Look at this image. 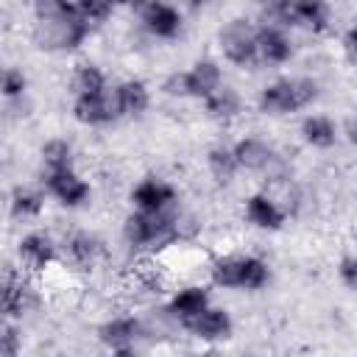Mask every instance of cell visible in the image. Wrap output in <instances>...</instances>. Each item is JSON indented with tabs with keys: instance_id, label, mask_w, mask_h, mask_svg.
I'll return each instance as SVG.
<instances>
[{
	"instance_id": "obj_1",
	"label": "cell",
	"mask_w": 357,
	"mask_h": 357,
	"mask_svg": "<svg viewBox=\"0 0 357 357\" xmlns=\"http://www.w3.org/2000/svg\"><path fill=\"white\" fill-rule=\"evenodd\" d=\"M89 33V20L81 11H73L59 20H36V42L39 47L50 50H70L78 47Z\"/></svg>"
},
{
	"instance_id": "obj_2",
	"label": "cell",
	"mask_w": 357,
	"mask_h": 357,
	"mask_svg": "<svg viewBox=\"0 0 357 357\" xmlns=\"http://www.w3.org/2000/svg\"><path fill=\"white\" fill-rule=\"evenodd\" d=\"M315 95H318V86L310 78L276 81L259 92V109L271 112V114H284V112H296V109L312 103Z\"/></svg>"
},
{
	"instance_id": "obj_3",
	"label": "cell",
	"mask_w": 357,
	"mask_h": 357,
	"mask_svg": "<svg viewBox=\"0 0 357 357\" xmlns=\"http://www.w3.org/2000/svg\"><path fill=\"white\" fill-rule=\"evenodd\" d=\"M212 282L220 287L259 290L268 282V265L257 257H229L212 265Z\"/></svg>"
},
{
	"instance_id": "obj_4",
	"label": "cell",
	"mask_w": 357,
	"mask_h": 357,
	"mask_svg": "<svg viewBox=\"0 0 357 357\" xmlns=\"http://www.w3.org/2000/svg\"><path fill=\"white\" fill-rule=\"evenodd\" d=\"M273 14L284 25H307L312 31H326L329 8L324 0H271Z\"/></svg>"
},
{
	"instance_id": "obj_5",
	"label": "cell",
	"mask_w": 357,
	"mask_h": 357,
	"mask_svg": "<svg viewBox=\"0 0 357 357\" xmlns=\"http://www.w3.org/2000/svg\"><path fill=\"white\" fill-rule=\"evenodd\" d=\"M234 159L240 167L245 170H254V173H265L268 178H276V176H284V165L282 159L273 153L271 145H265L262 139L257 137H245L234 145Z\"/></svg>"
},
{
	"instance_id": "obj_6",
	"label": "cell",
	"mask_w": 357,
	"mask_h": 357,
	"mask_svg": "<svg viewBox=\"0 0 357 357\" xmlns=\"http://www.w3.org/2000/svg\"><path fill=\"white\" fill-rule=\"evenodd\" d=\"M220 50L234 64H248L257 56V31L248 20H231L220 31Z\"/></svg>"
},
{
	"instance_id": "obj_7",
	"label": "cell",
	"mask_w": 357,
	"mask_h": 357,
	"mask_svg": "<svg viewBox=\"0 0 357 357\" xmlns=\"http://www.w3.org/2000/svg\"><path fill=\"white\" fill-rule=\"evenodd\" d=\"M134 14L145 22V28L156 36H176L181 28V17L173 6L162 3V0H131Z\"/></svg>"
},
{
	"instance_id": "obj_8",
	"label": "cell",
	"mask_w": 357,
	"mask_h": 357,
	"mask_svg": "<svg viewBox=\"0 0 357 357\" xmlns=\"http://www.w3.org/2000/svg\"><path fill=\"white\" fill-rule=\"evenodd\" d=\"M75 117L81 123H89V126H98V123H109L114 120L120 112V103H117V92H89V95H78L75 98V106H73Z\"/></svg>"
},
{
	"instance_id": "obj_9",
	"label": "cell",
	"mask_w": 357,
	"mask_h": 357,
	"mask_svg": "<svg viewBox=\"0 0 357 357\" xmlns=\"http://www.w3.org/2000/svg\"><path fill=\"white\" fill-rule=\"evenodd\" d=\"M181 326L190 329V332H192L195 337H201V340H220V337H229V332H231V318H229L226 310H218V307H209V304H206L201 312L184 318Z\"/></svg>"
},
{
	"instance_id": "obj_10",
	"label": "cell",
	"mask_w": 357,
	"mask_h": 357,
	"mask_svg": "<svg viewBox=\"0 0 357 357\" xmlns=\"http://www.w3.org/2000/svg\"><path fill=\"white\" fill-rule=\"evenodd\" d=\"M45 181H47V190H50L64 206H78V204H84L86 195H89V184H86L84 178H78L70 167H67V170H50Z\"/></svg>"
},
{
	"instance_id": "obj_11",
	"label": "cell",
	"mask_w": 357,
	"mask_h": 357,
	"mask_svg": "<svg viewBox=\"0 0 357 357\" xmlns=\"http://www.w3.org/2000/svg\"><path fill=\"white\" fill-rule=\"evenodd\" d=\"M176 192L170 184H165L162 178H145L134 187L131 192V201L137 204V209L142 212H156V209H167L173 204Z\"/></svg>"
},
{
	"instance_id": "obj_12",
	"label": "cell",
	"mask_w": 357,
	"mask_h": 357,
	"mask_svg": "<svg viewBox=\"0 0 357 357\" xmlns=\"http://www.w3.org/2000/svg\"><path fill=\"white\" fill-rule=\"evenodd\" d=\"M257 53L262 56V61L282 64V61L290 59V42L279 28L265 25V28L257 31Z\"/></svg>"
},
{
	"instance_id": "obj_13",
	"label": "cell",
	"mask_w": 357,
	"mask_h": 357,
	"mask_svg": "<svg viewBox=\"0 0 357 357\" xmlns=\"http://www.w3.org/2000/svg\"><path fill=\"white\" fill-rule=\"evenodd\" d=\"M137 335H139V324L134 318H114L100 326V340L114 351H128Z\"/></svg>"
},
{
	"instance_id": "obj_14",
	"label": "cell",
	"mask_w": 357,
	"mask_h": 357,
	"mask_svg": "<svg viewBox=\"0 0 357 357\" xmlns=\"http://www.w3.org/2000/svg\"><path fill=\"white\" fill-rule=\"evenodd\" d=\"M28 307H31V290H28V284L14 271H6V282H3V312L14 318V315H22Z\"/></svg>"
},
{
	"instance_id": "obj_15",
	"label": "cell",
	"mask_w": 357,
	"mask_h": 357,
	"mask_svg": "<svg viewBox=\"0 0 357 357\" xmlns=\"http://www.w3.org/2000/svg\"><path fill=\"white\" fill-rule=\"evenodd\" d=\"M245 215L259 229H279L284 220V212L268 198V195H251L245 204Z\"/></svg>"
},
{
	"instance_id": "obj_16",
	"label": "cell",
	"mask_w": 357,
	"mask_h": 357,
	"mask_svg": "<svg viewBox=\"0 0 357 357\" xmlns=\"http://www.w3.org/2000/svg\"><path fill=\"white\" fill-rule=\"evenodd\" d=\"M20 259H22V265L31 268V271L47 268V262L53 259V245H50V240H47L45 234H28V237H22V243H20Z\"/></svg>"
},
{
	"instance_id": "obj_17",
	"label": "cell",
	"mask_w": 357,
	"mask_h": 357,
	"mask_svg": "<svg viewBox=\"0 0 357 357\" xmlns=\"http://www.w3.org/2000/svg\"><path fill=\"white\" fill-rule=\"evenodd\" d=\"M223 84H220V67L215 64V61H198L192 70H190V89H192V95L195 98H209L215 89H220Z\"/></svg>"
},
{
	"instance_id": "obj_18",
	"label": "cell",
	"mask_w": 357,
	"mask_h": 357,
	"mask_svg": "<svg viewBox=\"0 0 357 357\" xmlns=\"http://www.w3.org/2000/svg\"><path fill=\"white\" fill-rule=\"evenodd\" d=\"M206 301H209V298H206V290H204V287H184V290H178V293L173 296V301L167 304V312L176 315L178 321H184V318L201 312V310L206 307Z\"/></svg>"
},
{
	"instance_id": "obj_19",
	"label": "cell",
	"mask_w": 357,
	"mask_h": 357,
	"mask_svg": "<svg viewBox=\"0 0 357 357\" xmlns=\"http://www.w3.org/2000/svg\"><path fill=\"white\" fill-rule=\"evenodd\" d=\"M301 134H304V139L310 142V145H315V148H329V145H335V123L329 120V117H324V114H312V117H307L304 123H301Z\"/></svg>"
},
{
	"instance_id": "obj_20",
	"label": "cell",
	"mask_w": 357,
	"mask_h": 357,
	"mask_svg": "<svg viewBox=\"0 0 357 357\" xmlns=\"http://www.w3.org/2000/svg\"><path fill=\"white\" fill-rule=\"evenodd\" d=\"M117 103L123 114H139L148 106V89L142 81H123L117 89Z\"/></svg>"
},
{
	"instance_id": "obj_21",
	"label": "cell",
	"mask_w": 357,
	"mask_h": 357,
	"mask_svg": "<svg viewBox=\"0 0 357 357\" xmlns=\"http://www.w3.org/2000/svg\"><path fill=\"white\" fill-rule=\"evenodd\" d=\"M206 112H209V117H215V120H229V117H234V114L240 112V98H237V92L229 89V86L215 89V92L206 98Z\"/></svg>"
},
{
	"instance_id": "obj_22",
	"label": "cell",
	"mask_w": 357,
	"mask_h": 357,
	"mask_svg": "<svg viewBox=\"0 0 357 357\" xmlns=\"http://www.w3.org/2000/svg\"><path fill=\"white\" fill-rule=\"evenodd\" d=\"M67 251H70V257H73L78 265H92V262L100 257L103 245H100L98 237H92V234H86V231H78V234H73V237L67 240Z\"/></svg>"
},
{
	"instance_id": "obj_23",
	"label": "cell",
	"mask_w": 357,
	"mask_h": 357,
	"mask_svg": "<svg viewBox=\"0 0 357 357\" xmlns=\"http://www.w3.org/2000/svg\"><path fill=\"white\" fill-rule=\"evenodd\" d=\"M206 162H209V170H212L218 184H229L234 178V170L240 167L234 159V151H226V148H212Z\"/></svg>"
},
{
	"instance_id": "obj_24",
	"label": "cell",
	"mask_w": 357,
	"mask_h": 357,
	"mask_svg": "<svg viewBox=\"0 0 357 357\" xmlns=\"http://www.w3.org/2000/svg\"><path fill=\"white\" fill-rule=\"evenodd\" d=\"M73 86H75V95H89V92H103L106 81H103V73L95 64H81L75 70Z\"/></svg>"
},
{
	"instance_id": "obj_25",
	"label": "cell",
	"mask_w": 357,
	"mask_h": 357,
	"mask_svg": "<svg viewBox=\"0 0 357 357\" xmlns=\"http://www.w3.org/2000/svg\"><path fill=\"white\" fill-rule=\"evenodd\" d=\"M42 159L47 165V173L50 170H67L70 162H73V151H70V145L64 139H50L42 148Z\"/></svg>"
},
{
	"instance_id": "obj_26",
	"label": "cell",
	"mask_w": 357,
	"mask_h": 357,
	"mask_svg": "<svg viewBox=\"0 0 357 357\" xmlns=\"http://www.w3.org/2000/svg\"><path fill=\"white\" fill-rule=\"evenodd\" d=\"M11 209L14 215L20 218H31V215H39L42 212V195L33 192V190H14V198H11Z\"/></svg>"
},
{
	"instance_id": "obj_27",
	"label": "cell",
	"mask_w": 357,
	"mask_h": 357,
	"mask_svg": "<svg viewBox=\"0 0 357 357\" xmlns=\"http://www.w3.org/2000/svg\"><path fill=\"white\" fill-rule=\"evenodd\" d=\"M33 11L36 20H59L78 11V6H73L70 0H33Z\"/></svg>"
},
{
	"instance_id": "obj_28",
	"label": "cell",
	"mask_w": 357,
	"mask_h": 357,
	"mask_svg": "<svg viewBox=\"0 0 357 357\" xmlns=\"http://www.w3.org/2000/svg\"><path fill=\"white\" fill-rule=\"evenodd\" d=\"M78 11L86 17V20H103L112 14V8L117 6L114 0H75Z\"/></svg>"
},
{
	"instance_id": "obj_29",
	"label": "cell",
	"mask_w": 357,
	"mask_h": 357,
	"mask_svg": "<svg viewBox=\"0 0 357 357\" xmlns=\"http://www.w3.org/2000/svg\"><path fill=\"white\" fill-rule=\"evenodd\" d=\"M22 92H25V75H22V70L8 67L6 75H3V95L6 98H20Z\"/></svg>"
},
{
	"instance_id": "obj_30",
	"label": "cell",
	"mask_w": 357,
	"mask_h": 357,
	"mask_svg": "<svg viewBox=\"0 0 357 357\" xmlns=\"http://www.w3.org/2000/svg\"><path fill=\"white\" fill-rule=\"evenodd\" d=\"M162 89L167 95H178V98L192 95V89H190V73H173V75H167L165 84H162Z\"/></svg>"
},
{
	"instance_id": "obj_31",
	"label": "cell",
	"mask_w": 357,
	"mask_h": 357,
	"mask_svg": "<svg viewBox=\"0 0 357 357\" xmlns=\"http://www.w3.org/2000/svg\"><path fill=\"white\" fill-rule=\"evenodd\" d=\"M337 273H340V279H343L346 287L357 290V257H346V259H340Z\"/></svg>"
},
{
	"instance_id": "obj_32",
	"label": "cell",
	"mask_w": 357,
	"mask_h": 357,
	"mask_svg": "<svg viewBox=\"0 0 357 357\" xmlns=\"http://www.w3.org/2000/svg\"><path fill=\"white\" fill-rule=\"evenodd\" d=\"M0 354H6V357H14V354H17V329H14V326H6V329H3Z\"/></svg>"
},
{
	"instance_id": "obj_33",
	"label": "cell",
	"mask_w": 357,
	"mask_h": 357,
	"mask_svg": "<svg viewBox=\"0 0 357 357\" xmlns=\"http://www.w3.org/2000/svg\"><path fill=\"white\" fill-rule=\"evenodd\" d=\"M343 47H346V53H349V59L357 64V28H351L346 36H343Z\"/></svg>"
},
{
	"instance_id": "obj_34",
	"label": "cell",
	"mask_w": 357,
	"mask_h": 357,
	"mask_svg": "<svg viewBox=\"0 0 357 357\" xmlns=\"http://www.w3.org/2000/svg\"><path fill=\"white\" fill-rule=\"evenodd\" d=\"M349 139L357 145V112H354V117L349 120Z\"/></svg>"
},
{
	"instance_id": "obj_35",
	"label": "cell",
	"mask_w": 357,
	"mask_h": 357,
	"mask_svg": "<svg viewBox=\"0 0 357 357\" xmlns=\"http://www.w3.org/2000/svg\"><path fill=\"white\" fill-rule=\"evenodd\" d=\"M114 3H117V6H120V3H131V0H114Z\"/></svg>"
},
{
	"instance_id": "obj_36",
	"label": "cell",
	"mask_w": 357,
	"mask_h": 357,
	"mask_svg": "<svg viewBox=\"0 0 357 357\" xmlns=\"http://www.w3.org/2000/svg\"><path fill=\"white\" fill-rule=\"evenodd\" d=\"M259 3H265V0H259Z\"/></svg>"
}]
</instances>
